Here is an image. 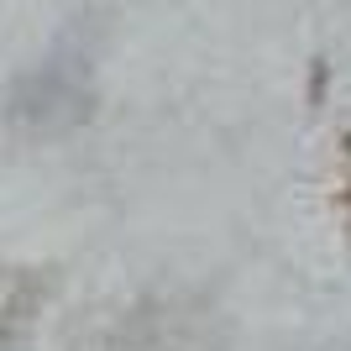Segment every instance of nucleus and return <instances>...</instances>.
<instances>
[{"instance_id":"nucleus-1","label":"nucleus","mask_w":351,"mask_h":351,"mask_svg":"<svg viewBox=\"0 0 351 351\" xmlns=\"http://www.w3.org/2000/svg\"><path fill=\"white\" fill-rule=\"evenodd\" d=\"M53 273L43 267H0V351H21L37 330L47 299H53Z\"/></svg>"},{"instance_id":"nucleus-2","label":"nucleus","mask_w":351,"mask_h":351,"mask_svg":"<svg viewBox=\"0 0 351 351\" xmlns=\"http://www.w3.org/2000/svg\"><path fill=\"white\" fill-rule=\"evenodd\" d=\"M341 158H346V194H341V205H346V220H351V136L341 142Z\"/></svg>"}]
</instances>
